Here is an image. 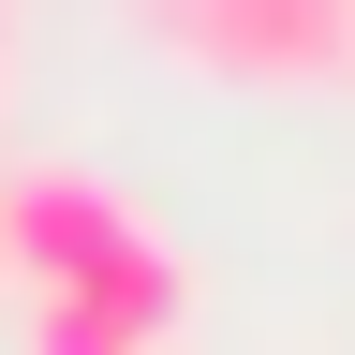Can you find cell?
Instances as JSON below:
<instances>
[{
  "mask_svg": "<svg viewBox=\"0 0 355 355\" xmlns=\"http://www.w3.org/2000/svg\"><path fill=\"white\" fill-rule=\"evenodd\" d=\"M178 60L207 74H252V89H311V74H355V0H148Z\"/></svg>",
  "mask_w": 355,
  "mask_h": 355,
  "instance_id": "cell-1",
  "label": "cell"
},
{
  "mask_svg": "<svg viewBox=\"0 0 355 355\" xmlns=\"http://www.w3.org/2000/svg\"><path fill=\"white\" fill-rule=\"evenodd\" d=\"M178 311H193L178 252L133 237L119 266H89V282H44V296H30V355H163Z\"/></svg>",
  "mask_w": 355,
  "mask_h": 355,
  "instance_id": "cell-2",
  "label": "cell"
},
{
  "mask_svg": "<svg viewBox=\"0 0 355 355\" xmlns=\"http://www.w3.org/2000/svg\"><path fill=\"white\" fill-rule=\"evenodd\" d=\"M0 237H15V282H89V266H119L133 237H148V207L104 193V178H74V163H30V178H0Z\"/></svg>",
  "mask_w": 355,
  "mask_h": 355,
  "instance_id": "cell-3",
  "label": "cell"
},
{
  "mask_svg": "<svg viewBox=\"0 0 355 355\" xmlns=\"http://www.w3.org/2000/svg\"><path fill=\"white\" fill-rule=\"evenodd\" d=\"M0 282H15V237H0Z\"/></svg>",
  "mask_w": 355,
  "mask_h": 355,
  "instance_id": "cell-4",
  "label": "cell"
}]
</instances>
